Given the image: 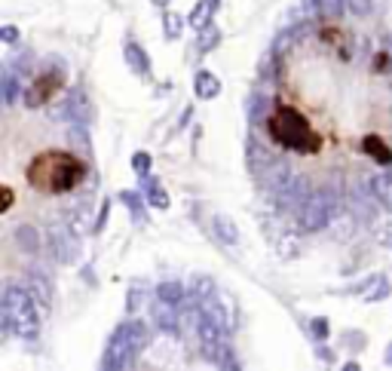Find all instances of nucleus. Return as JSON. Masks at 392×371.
I'll return each mask as SVG.
<instances>
[{"label": "nucleus", "mask_w": 392, "mask_h": 371, "mask_svg": "<svg viewBox=\"0 0 392 371\" xmlns=\"http://www.w3.org/2000/svg\"><path fill=\"white\" fill-rule=\"evenodd\" d=\"M135 359H138V353L132 347V338H129V322H123V326L114 331V338H110L105 356H101V368L105 371H123V368H132Z\"/></svg>", "instance_id": "39448f33"}, {"label": "nucleus", "mask_w": 392, "mask_h": 371, "mask_svg": "<svg viewBox=\"0 0 392 371\" xmlns=\"http://www.w3.org/2000/svg\"><path fill=\"white\" fill-rule=\"evenodd\" d=\"M62 83H64V68H52L50 71H40L37 74V80L31 83V86L25 89V108H43L46 101H50L55 92L62 89Z\"/></svg>", "instance_id": "0eeeda50"}, {"label": "nucleus", "mask_w": 392, "mask_h": 371, "mask_svg": "<svg viewBox=\"0 0 392 371\" xmlns=\"http://www.w3.org/2000/svg\"><path fill=\"white\" fill-rule=\"evenodd\" d=\"M356 218L359 215L352 209H338V212H334V218H331V224H328L334 239H350L352 234H356Z\"/></svg>", "instance_id": "a211bd4d"}, {"label": "nucleus", "mask_w": 392, "mask_h": 371, "mask_svg": "<svg viewBox=\"0 0 392 371\" xmlns=\"http://www.w3.org/2000/svg\"><path fill=\"white\" fill-rule=\"evenodd\" d=\"M46 239H50V252L59 264H74L80 258V243H77V230H74L71 224H52L50 234H46Z\"/></svg>", "instance_id": "423d86ee"}, {"label": "nucleus", "mask_w": 392, "mask_h": 371, "mask_svg": "<svg viewBox=\"0 0 392 371\" xmlns=\"http://www.w3.org/2000/svg\"><path fill=\"white\" fill-rule=\"evenodd\" d=\"M138 301H142V282H132V292H129V313L138 310Z\"/></svg>", "instance_id": "37998d69"}, {"label": "nucleus", "mask_w": 392, "mask_h": 371, "mask_svg": "<svg viewBox=\"0 0 392 371\" xmlns=\"http://www.w3.org/2000/svg\"><path fill=\"white\" fill-rule=\"evenodd\" d=\"M214 9H218V0H196V6L190 9V16H188V25L193 28V31H202L205 25H212Z\"/></svg>", "instance_id": "aec40b11"}, {"label": "nucleus", "mask_w": 392, "mask_h": 371, "mask_svg": "<svg viewBox=\"0 0 392 371\" xmlns=\"http://www.w3.org/2000/svg\"><path fill=\"white\" fill-rule=\"evenodd\" d=\"M16 246L22 249V252H28V255H37V252H40V234H37L31 224L16 227Z\"/></svg>", "instance_id": "a878e982"}, {"label": "nucleus", "mask_w": 392, "mask_h": 371, "mask_svg": "<svg viewBox=\"0 0 392 371\" xmlns=\"http://www.w3.org/2000/svg\"><path fill=\"white\" fill-rule=\"evenodd\" d=\"M0 310H4V329L9 335L22 338V341H37L40 338V307L31 298L28 289L6 282L4 285V298H0Z\"/></svg>", "instance_id": "7ed1b4c3"}, {"label": "nucleus", "mask_w": 392, "mask_h": 371, "mask_svg": "<svg viewBox=\"0 0 392 371\" xmlns=\"http://www.w3.org/2000/svg\"><path fill=\"white\" fill-rule=\"evenodd\" d=\"M347 344L352 347V350H359V347H365V341H362V335H359V331H347Z\"/></svg>", "instance_id": "c03bdc74"}, {"label": "nucleus", "mask_w": 392, "mask_h": 371, "mask_svg": "<svg viewBox=\"0 0 392 371\" xmlns=\"http://www.w3.org/2000/svg\"><path fill=\"white\" fill-rule=\"evenodd\" d=\"M246 117H248V123L251 126H260V123H267L270 117H273V98L267 96V92H248V98H246Z\"/></svg>", "instance_id": "f8f14e48"}, {"label": "nucleus", "mask_w": 392, "mask_h": 371, "mask_svg": "<svg viewBox=\"0 0 392 371\" xmlns=\"http://www.w3.org/2000/svg\"><path fill=\"white\" fill-rule=\"evenodd\" d=\"M276 62H279V55L270 50L267 55H264V62H260V71H258V77L260 80H273L276 77Z\"/></svg>", "instance_id": "f704fd0d"}, {"label": "nucleus", "mask_w": 392, "mask_h": 371, "mask_svg": "<svg viewBox=\"0 0 392 371\" xmlns=\"http://www.w3.org/2000/svg\"><path fill=\"white\" fill-rule=\"evenodd\" d=\"M389 89H392V68H389Z\"/></svg>", "instance_id": "de8ad7c7"}, {"label": "nucleus", "mask_w": 392, "mask_h": 371, "mask_svg": "<svg viewBox=\"0 0 392 371\" xmlns=\"http://www.w3.org/2000/svg\"><path fill=\"white\" fill-rule=\"evenodd\" d=\"M267 132L282 151L310 156V154H319V147H322V138L313 129V123L292 105H279L273 110V117L267 120Z\"/></svg>", "instance_id": "f03ea898"}, {"label": "nucleus", "mask_w": 392, "mask_h": 371, "mask_svg": "<svg viewBox=\"0 0 392 371\" xmlns=\"http://www.w3.org/2000/svg\"><path fill=\"white\" fill-rule=\"evenodd\" d=\"M13 68H16L18 77H28V74H34V55H31V52L18 55V59L13 62Z\"/></svg>", "instance_id": "c9c22d12"}, {"label": "nucleus", "mask_w": 392, "mask_h": 371, "mask_svg": "<svg viewBox=\"0 0 392 371\" xmlns=\"http://www.w3.org/2000/svg\"><path fill=\"white\" fill-rule=\"evenodd\" d=\"M319 16H325V6L322 0H294L292 6H288V22L292 25H313Z\"/></svg>", "instance_id": "ddd939ff"}, {"label": "nucleus", "mask_w": 392, "mask_h": 371, "mask_svg": "<svg viewBox=\"0 0 392 371\" xmlns=\"http://www.w3.org/2000/svg\"><path fill=\"white\" fill-rule=\"evenodd\" d=\"M64 117H68L71 123H83V126H89L92 120H96V108H92L86 89L74 86L68 92V98H64Z\"/></svg>", "instance_id": "6e6552de"}, {"label": "nucleus", "mask_w": 392, "mask_h": 371, "mask_svg": "<svg viewBox=\"0 0 392 371\" xmlns=\"http://www.w3.org/2000/svg\"><path fill=\"white\" fill-rule=\"evenodd\" d=\"M181 31H184L181 16H178V13H166V16H163V34L169 37V40H175V37H181Z\"/></svg>", "instance_id": "2f4dec72"}, {"label": "nucleus", "mask_w": 392, "mask_h": 371, "mask_svg": "<svg viewBox=\"0 0 392 371\" xmlns=\"http://www.w3.org/2000/svg\"><path fill=\"white\" fill-rule=\"evenodd\" d=\"M246 163H248L251 172L260 175L270 163H273V154H270V147L260 144L255 135H248V138H246Z\"/></svg>", "instance_id": "2eb2a0df"}, {"label": "nucleus", "mask_w": 392, "mask_h": 371, "mask_svg": "<svg viewBox=\"0 0 392 371\" xmlns=\"http://www.w3.org/2000/svg\"><path fill=\"white\" fill-rule=\"evenodd\" d=\"M310 329H313V335H316V341H328V319H322V316H316L313 322H310Z\"/></svg>", "instance_id": "58836bf2"}, {"label": "nucleus", "mask_w": 392, "mask_h": 371, "mask_svg": "<svg viewBox=\"0 0 392 371\" xmlns=\"http://www.w3.org/2000/svg\"><path fill=\"white\" fill-rule=\"evenodd\" d=\"M377 239L392 249V221H386V224H377Z\"/></svg>", "instance_id": "a19ab883"}, {"label": "nucleus", "mask_w": 392, "mask_h": 371, "mask_svg": "<svg viewBox=\"0 0 392 371\" xmlns=\"http://www.w3.org/2000/svg\"><path fill=\"white\" fill-rule=\"evenodd\" d=\"M190 289H184L181 282H175V280H166V282H160L156 285V298L160 301H169V304H175V307H181L184 304V295H188Z\"/></svg>", "instance_id": "bb28decb"}, {"label": "nucleus", "mask_w": 392, "mask_h": 371, "mask_svg": "<svg viewBox=\"0 0 392 371\" xmlns=\"http://www.w3.org/2000/svg\"><path fill=\"white\" fill-rule=\"evenodd\" d=\"M214 295H218V285H214L212 276H193V282H190V298H193V307H200V304L212 301Z\"/></svg>", "instance_id": "5701e85b"}, {"label": "nucleus", "mask_w": 392, "mask_h": 371, "mask_svg": "<svg viewBox=\"0 0 392 371\" xmlns=\"http://www.w3.org/2000/svg\"><path fill=\"white\" fill-rule=\"evenodd\" d=\"M338 209H340L338 197H334L331 190H313L310 197L301 202V209L294 212V221L304 234H319V230H325L331 224V218Z\"/></svg>", "instance_id": "20e7f679"}, {"label": "nucleus", "mask_w": 392, "mask_h": 371, "mask_svg": "<svg viewBox=\"0 0 392 371\" xmlns=\"http://www.w3.org/2000/svg\"><path fill=\"white\" fill-rule=\"evenodd\" d=\"M209 363H212L214 368H227V371H239V368H242V363L236 359V353L230 350L227 341H224V344L218 347V353H214V356L209 359Z\"/></svg>", "instance_id": "cd10ccee"}, {"label": "nucleus", "mask_w": 392, "mask_h": 371, "mask_svg": "<svg viewBox=\"0 0 392 371\" xmlns=\"http://www.w3.org/2000/svg\"><path fill=\"white\" fill-rule=\"evenodd\" d=\"M86 178V163L68 151H43L28 166V184L40 193H71Z\"/></svg>", "instance_id": "f257e3e1"}, {"label": "nucleus", "mask_w": 392, "mask_h": 371, "mask_svg": "<svg viewBox=\"0 0 392 371\" xmlns=\"http://www.w3.org/2000/svg\"><path fill=\"white\" fill-rule=\"evenodd\" d=\"M151 319H154L156 329L166 331V335H178V331H181V313H178V307H175V304H169V301H160V298H156L154 310H151Z\"/></svg>", "instance_id": "9d476101"}, {"label": "nucleus", "mask_w": 392, "mask_h": 371, "mask_svg": "<svg viewBox=\"0 0 392 371\" xmlns=\"http://www.w3.org/2000/svg\"><path fill=\"white\" fill-rule=\"evenodd\" d=\"M258 178H260V184H264L270 193H279L282 188H288V181L294 178V172H292V166H288L285 160H273L264 172L258 175Z\"/></svg>", "instance_id": "9b49d317"}, {"label": "nucleus", "mask_w": 392, "mask_h": 371, "mask_svg": "<svg viewBox=\"0 0 392 371\" xmlns=\"http://www.w3.org/2000/svg\"><path fill=\"white\" fill-rule=\"evenodd\" d=\"M212 227H214V234H218V239H221L224 246H239V227L233 224L230 215L218 212V215L212 218Z\"/></svg>", "instance_id": "412c9836"}, {"label": "nucleus", "mask_w": 392, "mask_h": 371, "mask_svg": "<svg viewBox=\"0 0 392 371\" xmlns=\"http://www.w3.org/2000/svg\"><path fill=\"white\" fill-rule=\"evenodd\" d=\"M389 295H392V282L386 280L384 273L368 276V280L359 285V298H362V301H368V304H374V301H386Z\"/></svg>", "instance_id": "4468645a"}, {"label": "nucleus", "mask_w": 392, "mask_h": 371, "mask_svg": "<svg viewBox=\"0 0 392 371\" xmlns=\"http://www.w3.org/2000/svg\"><path fill=\"white\" fill-rule=\"evenodd\" d=\"M343 4H350V0H322L325 16H328V18H340L343 16Z\"/></svg>", "instance_id": "4c0bfd02"}, {"label": "nucleus", "mask_w": 392, "mask_h": 371, "mask_svg": "<svg viewBox=\"0 0 392 371\" xmlns=\"http://www.w3.org/2000/svg\"><path fill=\"white\" fill-rule=\"evenodd\" d=\"M371 193H374V200L386 212H392V172H380L377 178L371 181Z\"/></svg>", "instance_id": "393cba45"}, {"label": "nucleus", "mask_w": 392, "mask_h": 371, "mask_svg": "<svg viewBox=\"0 0 392 371\" xmlns=\"http://www.w3.org/2000/svg\"><path fill=\"white\" fill-rule=\"evenodd\" d=\"M9 206H13V190H9V188H4V212H6Z\"/></svg>", "instance_id": "a18cd8bd"}, {"label": "nucleus", "mask_w": 392, "mask_h": 371, "mask_svg": "<svg viewBox=\"0 0 392 371\" xmlns=\"http://www.w3.org/2000/svg\"><path fill=\"white\" fill-rule=\"evenodd\" d=\"M142 193H144V200L151 202L154 209H169V193H166V188L156 178H142Z\"/></svg>", "instance_id": "4be33fe9"}, {"label": "nucleus", "mask_w": 392, "mask_h": 371, "mask_svg": "<svg viewBox=\"0 0 392 371\" xmlns=\"http://www.w3.org/2000/svg\"><path fill=\"white\" fill-rule=\"evenodd\" d=\"M221 28H214V25H205L202 28V31H200V37H196V52H212L214 50V46H218L221 43Z\"/></svg>", "instance_id": "c85d7f7f"}, {"label": "nucleus", "mask_w": 392, "mask_h": 371, "mask_svg": "<svg viewBox=\"0 0 392 371\" xmlns=\"http://www.w3.org/2000/svg\"><path fill=\"white\" fill-rule=\"evenodd\" d=\"M193 92H196V98L212 101V98L221 96V80L214 77L212 71H196L193 74Z\"/></svg>", "instance_id": "f3484780"}, {"label": "nucleus", "mask_w": 392, "mask_h": 371, "mask_svg": "<svg viewBox=\"0 0 392 371\" xmlns=\"http://www.w3.org/2000/svg\"><path fill=\"white\" fill-rule=\"evenodd\" d=\"M350 9L356 16H368L371 9H374V0H350Z\"/></svg>", "instance_id": "ea45409f"}, {"label": "nucleus", "mask_w": 392, "mask_h": 371, "mask_svg": "<svg viewBox=\"0 0 392 371\" xmlns=\"http://www.w3.org/2000/svg\"><path fill=\"white\" fill-rule=\"evenodd\" d=\"M68 138L77 147H83V151H89V126H83V123H71L68 129Z\"/></svg>", "instance_id": "72a5a7b5"}, {"label": "nucleus", "mask_w": 392, "mask_h": 371, "mask_svg": "<svg viewBox=\"0 0 392 371\" xmlns=\"http://www.w3.org/2000/svg\"><path fill=\"white\" fill-rule=\"evenodd\" d=\"M362 151H365L368 156H374L380 166H392V147L380 135H368L365 142H362Z\"/></svg>", "instance_id": "b1692460"}, {"label": "nucleus", "mask_w": 392, "mask_h": 371, "mask_svg": "<svg viewBox=\"0 0 392 371\" xmlns=\"http://www.w3.org/2000/svg\"><path fill=\"white\" fill-rule=\"evenodd\" d=\"M25 289L31 292V298L37 301V307H40V313H50L52 310V285H50V280L40 273V270H28V276H25Z\"/></svg>", "instance_id": "1a4fd4ad"}, {"label": "nucleus", "mask_w": 392, "mask_h": 371, "mask_svg": "<svg viewBox=\"0 0 392 371\" xmlns=\"http://www.w3.org/2000/svg\"><path fill=\"white\" fill-rule=\"evenodd\" d=\"M347 209H352L359 218H365V221H374L377 218V209H374V202H371L368 190H359V188L347 193Z\"/></svg>", "instance_id": "6ab92c4d"}, {"label": "nucleus", "mask_w": 392, "mask_h": 371, "mask_svg": "<svg viewBox=\"0 0 392 371\" xmlns=\"http://www.w3.org/2000/svg\"><path fill=\"white\" fill-rule=\"evenodd\" d=\"M151 166H154V160H151V154H147V151L132 154V172L138 175V178H147V175H151Z\"/></svg>", "instance_id": "473e14b6"}, {"label": "nucleus", "mask_w": 392, "mask_h": 371, "mask_svg": "<svg viewBox=\"0 0 392 371\" xmlns=\"http://www.w3.org/2000/svg\"><path fill=\"white\" fill-rule=\"evenodd\" d=\"M18 92H22V86H18V74H16L13 64H6L4 68V101L6 105H16Z\"/></svg>", "instance_id": "c756f323"}, {"label": "nucleus", "mask_w": 392, "mask_h": 371, "mask_svg": "<svg viewBox=\"0 0 392 371\" xmlns=\"http://www.w3.org/2000/svg\"><path fill=\"white\" fill-rule=\"evenodd\" d=\"M0 40H4V43H18V28L16 25H4V28H0Z\"/></svg>", "instance_id": "79ce46f5"}, {"label": "nucleus", "mask_w": 392, "mask_h": 371, "mask_svg": "<svg viewBox=\"0 0 392 371\" xmlns=\"http://www.w3.org/2000/svg\"><path fill=\"white\" fill-rule=\"evenodd\" d=\"M123 59H126L129 68L138 74V77H151V55H147L135 40H126L123 43Z\"/></svg>", "instance_id": "dca6fc26"}, {"label": "nucleus", "mask_w": 392, "mask_h": 371, "mask_svg": "<svg viewBox=\"0 0 392 371\" xmlns=\"http://www.w3.org/2000/svg\"><path fill=\"white\" fill-rule=\"evenodd\" d=\"M144 193H135V190H120V200H123L126 202V206H129V212H132V218L138 221V224H142V221H144Z\"/></svg>", "instance_id": "7c9ffc66"}, {"label": "nucleus", "mask_w": 392, "mask_h": 371, "mask_svg": "<svg viewBox=\"0 0 392 371\" xmlns=\"http://www.w3.org/2000/svg\"><path fill=\"white\" fill-rule=\"evenodd\" d=\"M386 365H392V344L386 347Z\"/></svg>", "instance_id": "49530a36"}, {"label": "nucleus", "mask_w": 392, "mask_h": 371, "mask_svg": "<svg viewBox=\"0 0 392 371\" xmlns=\"http://www.w3.org/2000/svg\"><path fill=\"white\" fill-rule=\"evenodd\" d=\"M279 252H282V258H292V255L301 252V243H297V236L288 234V236L279 239Z\"/></svg>", "instance_id": "e433bc0d"}]
</instances>
